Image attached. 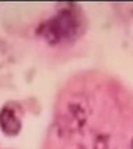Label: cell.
<instances>
[{
    "label": "cell",
    "instance_id": "1",
    "mask_svg": "<svg viewBox=\"0 0 133 149\" xmlns=\"http://www.w3.org/2000/svg\"><path fill=\"white\" fill-rule=\"evenodd\" d=\"M83 31V21L73 10H60L51 19L42 22L38 28V35L49 45H60L72 42Z\"/></svg>",
    "mask_w": 133,
    "mask_h": 149
},
{
    "label": "cell",
    "instance_id": "3",
    "mask_svg": "<svg viewBox=\"0 0 133 149\" xmlns=\"http://www.w3.org/2000/svg\"><path fill=\"white\" fill-rule=\"evenodd\" d=\"M130 149H133V139H132V146H130Z\"/></svg>",
    "mask_w": 133,
    "mask_h": 149
},
{
    "label": "cell",
    "instance_id": "2",
    "mask_svg": "<svg viewBox=\"0 0 133 149\" xmlns=\"http://www.w3.org/2000/svg\"><path fill=\"white\" fill-rule=\"evenodd\" d=\"M0 128L7 135H17L21 130V121L15 111L10 107H3L0 111Z\"/></svg>",
    "mask_w": 133,
    "mask_h": 149
}]
</instances>
